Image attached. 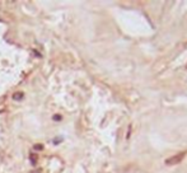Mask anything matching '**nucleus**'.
Here are the masks:
<instances>
[{
    "instance_id": "nucleus-2",
    "label": "nucleus",
    "mask_w": 187,
    "mask_h": 173,
    "mask_svg": "<svg viewBox=\"0 0 187 173\" xmlns=\"http://www.w3.org/2000/svg\"><path fill=\"white\" fill-rule=\"evenodd\" d=\"M31 162H32V164H33V165L37 163V155H34V154H31Z\"/></svg>"
},
{
    "instance_id": "nucleus-1",
    "label": "nucleus",
    "mask_w": 187,
    "mask_h": 173,
    "mask_svg": "<svg viewBox=\"0 0 187 173\" xmlns=\"http://www.w3.org/2000/svg\"><path fill=\"white\" fill-rule=\"evenodd\" d=\"M13 98H14L15 101H19V99L23 98V93H22V92H17V93L13 94Z\"/></svg>"
},
{
    "instance_id": "nucleus-3",
    "label": "nucleus",
    "mask_w": 187,
    "mask_h": 173,
    "mask_svg": "<svg viewBox=\"0 0 187 173\" xmlns=\"http://www.w3.org/2000/svg\"><path fill=\"white\" fill-rule=\"evenodd\" d=\"M33 148H34L36 150H42V149H43V145H42V144H36Z\"/></svg>"
},
{
    "instance_id": "nucleus-4",
    "label": "nucleus",
    "mask_w": 187,
    "mask_h": 173,
    "mask_svg": "<svg viewBox=\"0 0 187 173\" xmlns=\"http://www.w3.org/2000/svg\"><path fill=\"white\" fill-rule=\"evenodd\" d=\"M54 120H55V121H60V120H61V116H60V115H55V116H54Z\"/></svg>"
}]
</instances>
